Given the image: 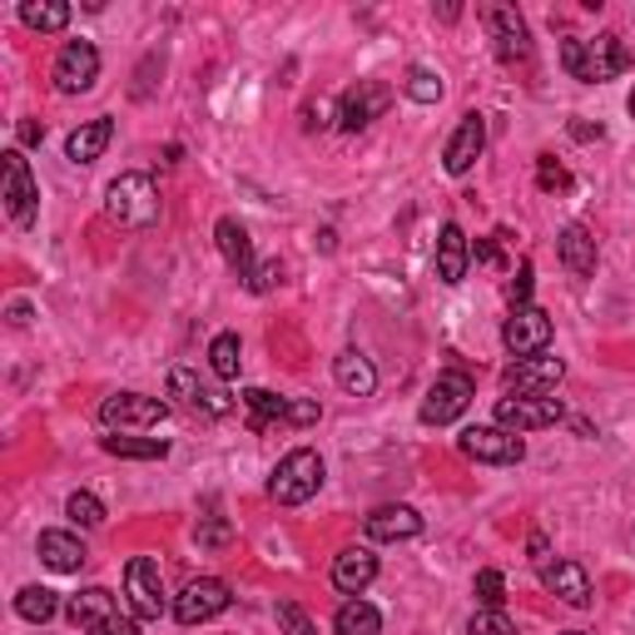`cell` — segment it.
<instances>
[{
	"label": "cell",
	"mask_w": 635,
	"mask_h": 635,
	"mask_svg": "<svg viewBox=\"0 0 635 635\" xmlns=\"http://www.w3.org/2000/svg\"><path fill=\"white\" fill-rule=\"evenodd\" d=\"M303 125H308V130H328V105H324V99L303 109Z\"/></svg>",
	"instance_id": "obj_48"
},
{
	"label": "cell",
	"mask_w": 635,
	"mask_h": 635,
	"mask_svg": "<svg viewBox=\"0 0 635 635\" xmlns=\"http://www.w3.org/2000/svg\"><path fill=\"white\" fill-rule=\"evenodd\" d=\"M477 601L486 605V611H502V601H506V576L502 571H477Z\"/></svg>",
	"instance_id": "obj_37"
},
{
	"label": "cell",
	"mask_w": 635,
	"mask_h": 635,
	"mask_svg": "<svg viewBox=\"0 0 635 635\" xmlns=\"http://www.w3.org/2000/svg\"><path fill=\"white\" fill-rule=\"evenodd\" d=\"M432 263H437V279H442V283H452V289L467 279V263H472V244H467V234H462L457 224H442Z\"/></svg>",
	"instance_id": "obj_22"
},
{
	"label": "cell",
	"mask_w": 635,
	"mask_h": 635,
	"mask_svg": "<svg viewBox=\"0 0 635 635\" xmlns=\"http://www.w3.org/2000/svg\"><path fill=\"white\" fill-rule=\"evenodd\" d=\"M35 551H40V561H45L50 571H60V576H70V571H80V566L90 561L85 541H80L75 531H40Z\"/></svg>",
	"instance_id": "obj_23"
},
{
	"label": "cell",
	"mask_w": 635,
	"mask_h": 635,
	"mask_svg": "<svg viewBox=\"0 0 635 635\" xmlns=\"http://www.w3.org/2000/svg\"><path fill=\"white\" fill-rule=\"evenodd\" d=\"M333 631L338 635H383V615H377V605H367L363 596H353V601L338 605Z\"/></svg>",
	"instance_id": "obj_30"
},
{
	"label": "cell",
	"mask_w": 635,
	"mask_h": 635,
	"mask_svg": "<svg viewBox=\"0 0 635 635\" xmlns=\"http://www.w3.org/2000/svg\"><path fill=\"white\" fill-rule=\"evenodd\" d=\"M363 531H367V541H412V537H422V517H418V506L388 502V506H377V511H367Z\"/></svg>",
	"instance_id": "obj_18"
},
{
	"label": "cell",
	"mask_w": 635,
	"mask_h": 635,
	"mask_svg": "<svg viewBox=\"0 0 635 635\" xmlns=\"http://www.w3.org/2000/svg\"><path fill=\"white\" fill-rule=\"evenodd\" d=\"M531 289H537V269H531V263H521L517 279L506 283V298H511V308H527V303H531Z\"/></svg>",
	"instance_id": "obj_42"
},
{
	"label": "cell",
	"mask_w": 635,
	"mask_h": 635,
	"mask_svg": "<svg viewBox=\"0 0 635 635\" xmlns=\"http://www.w3.org/2000/svg\"><path fill=\"white\" fill-rule=\"evenodd\" d=\"M527 556H531V566H546V556H551L546 531H531V537H527Z\"/></svg>",
	"instance_id": "obj_44"
},
{
	"label": "cell",
	"mask_w": 635,
	"mask_h": 635,
	"mask_svg": "<svg viewBox=\"0 0 635 635\" xmlns=\"http://www.w3.org/2000/svg\"><path fill=\"white\" fill-rule=\"evenodd\" d=\"M273 615H279L283 635H318V625H313V615L303 611L298 601H279V605H273Z\"/></svg>",
	"instance_id": "obj_36"
},
{
	"label": "cell",
	"mask_w": 635,
	"mask_h": 635,
	"mask_svg": "<svg viewBox=\"0 0 635 635\" xmlns=\"http://www.w3.org/2000/svg\"><path fill=\"white\" fill-rule=\"evenodd\" d=\"M625 109H631V119H635V90H631V105H625Z\"/></svg>",
	"instance_id": "obj_50"
},
{
	"label": "cell",
	"mask_w": 635,
	"mask_h": 635,
	"mask_svg": "<svg viewBox=\"0 0 635 635\" xmlns=\"http://www.w3.org/2000/svg\"><path fill=\"white\" fill-rule=\"evenodd\" d=\"M402 95H408L412 105H437V99H442V75H437V70H427V66H412L408 80H402Z\"/></svg>",
	"instance_id": "obj_34"
},
{
	"label": "cell",
	"mask_w": 635,
	"mask_h": 635,
	"mask_svg": "<svg viewBox=\"0 0 635 635\" xmlns=\"http://www.w3.org/2000/svg\"><path fill=\"white\" fill-rule=\"evenodd\" d=\"M631 66V50L621 45V35H596V40H561V70L581 85H605Z\"/></svg>",
	"instance_id": "obj_1"
},
{
	"label": "cell",
	"mask_w": 635,
	"mask_h": 635,
	"mask_svg": "<svg viewBox=\"0 0 635 635\" xmlns=\"http://www.w3.org/2000/svg\"><path fill=\"white\" fill-rule=\"evenodd\" d=\"M541 586H546L551 596H561L566 605H576V611H586L591 605V576H586L581 561H556V566H541Z\"/></svg>",
	"instance_id": "obj_19"
},
{
	"label": "cell",
	"mask_w": 635,
	"mask_h": 635,
	"mask_svg": "<svg viewBox=\"0 0 635 635\" xmlns=\"http://www.w3.org/2000/svg\"><path fill=\"white\" fill-rule=\"evenodd\" d=\"M169 418V402L164 398H144V392H115V398L99 402V422L109 432H150Z\"/></svg>",
	"instance_id": "obj_7"
},
{
	"label": "cell",
	"mask_w": 635,
	"mask_h": 635,
	"mask_svg": "<svg viewBox=\"0 0 635 635\" xmlns=\"http://www.w3.org/2000/svg\"><path fill=\"white\" fill-rule=\"evenodd\" d=\"M537 184H541V195H556V189H566L571 174L556 164V154H541L537 160Z\"/></svg>",
	"instance_id": "obj_40"
},
{
	"label": "cell",
	"mask_w": 635,
	"mask_h": 635,
	"mask_svg": "<svg viewBox=\"0 0 635 635\" xmlns=\"http://www.w3.org/2000/svg\"><path fill=\"white\" fill-rule=\"evenodd\" d=\"M0 199H5V214H11L15 228H31L35 224V209H40V189L31 179V164H25L21 150H5L0 154Z\"/></svg>",
	"instance_id": "obj_6"
},
{
	"label": "cell",
	"mask_w": 635,
	"mask_h": 635,
	"mask_svg": "<svg viewBox=\"0 0 635 635\" xmlns=\"http://www.w3.org/2000/svg\"><path fill=\"white\" fill-rule=\"evenodd\" d=\"M90 635H140V615L134 611H115L99 625H90Z\"/></svg>",
	"instance_id": "obj_41"
},
{
	"label": "cell",
	"mask_w": 635,
	"mask_h": 635,
	"mask_svg": "<svg viewBox=\"0 0 635 635\" xmlns=\"http://www.w3.org/2000/svg\"><path fill=\"white\" fill-rule=\"evenodd\" d=\"M214 244H219V254H224V263L238 273V279H248L254 273V238H248V228L238 224V219H219L214 224Z\"/></svg>",
	"instance_id": "obj_26"
},
{
	"label": "cell",
	"mask_w": 635,
	"mask_h": 635,
	"mask_svg": "<svg viewBox=\"0 0 635 635\" xmlns=\"http://www.w3.org/2000/svg\"><path fill=\"white\" fill-rule=\"evenodd\" d=\"M209 367H214L219 383H234L238 367H244V348H238V333H219L209 343Z\"/></svg>",
	"instance_id": "obj_33"
},
{
	"label": "cell",
	"mask_w": 635,
	"mask_h": 635,
	"mask_svg": "<svg viewBox=\"0 0 635 635\" xmlns=\"http://www.w3.org/2000/svg\"><path fill=\"white\" fill-rule=\"evenodd\" d=\"M482 150H486V119L472 109V115H462L457 134H452V140H447V150H442V169L462 179V174L472 169L477 160H482Z\"/></svg>",
	"instance_id": "obj_17"
},
{
	"label": "cell",
	"mask_w": 635,
	"mask_h": 635,
	"mask_svg": "<svg viewBox=\"0 0 635 635\" xmlns=\"http://www.w3.org/2000/svg\"><path fill=\"white\" fill-rule=\"evenodd\" d=\"M486 31H492V45H496V60L502 66H527L531 60V31L521 21L517 5H486Z\"/></svg>",
	"instance_id": "obj_14"
},
{
	"label": "cell",
	"mask_w": 635,
	"mask_h": 635,
	"mask_svg": "<svg viewBox=\"0 0 635 635\" xmlns=\"http://www.w3.org/2000/svg\"><path fill=\"white\" fill-rule=\"evenodd\" d=\"M109 140H115V119H109V115L85 119L80 130H70V140H66V160H70V164H95L99 154L109 150Z\"/></svg>",
	"instance_id": "obj_24"
},
{
	"label": "cell",
	"mask_w": 635,
	"mask_h": 635,
	"mask_svg": "<svg viewBox=\"0 0 635 635\" xmlns=\"http://www.w3.org/2000/svg\"><path fill=\"white\" fill-rule=\"evenodd\" d=\"M457 447H462V457L486 462V467H517L521 457H527V442L506 427H467L462 437H457Z\"/></svg>",
	"instance_id": "obj_13"
},
{
	"label": "cell",
	"mask_w": 635,
	"mask_h": 635,
	"mask_svg": "<svg viewBox=\"0 0 635 635\" xmlns=\"http://www.w3.org/2000/svg\"><path fill=\"white\" fill-rule=\"evenodd\" d=\"M333 377L348 398H373L377 392V367H373V357H363L357 348H343V353L333 357Z\"/></svg>",
	"instance_id": "obj_25"
},
{
	"label": "cell",
	"mask_w": 635,
	"mask_h": 635,
	"mask_svg": "<svg viewBox=\"0 0 635 635\" xmlns=\"http://www.w3.org/2000/svg\"><path fill=\"white\" fill-rule=\"evenodd\" d=\"M55 611H60V596L50 591V586H25L21 596H15V615L31 625H45L55 621Z\"/></svg>",
	"instance_id": "obj_32"
},
{
	"label": "cell",
	"mask_w": 635,
	"mask_h": 635,
	"mask_svg": "<svg viewBox=\"0 0 635 635\" xmlns=\"http://www.w3.org/2000/svg\"><path fill=\"white\" fill-rule=\"evenodd\" d=\"M15 140H21V144H40L45 140V125H40V119H21V125H15Z\"/></svg>",
	"instance_id": "obj_45"
},
{
	"label": "cell",
	"mask_w": 635,
	"mask_h": 635,
	"mask_svg": "<svg viewBox=\"0 0 635 635\" xmlns=\"http://www.w3.org/2000/svg\"><path fill=\"white\" fill-rule=\"evenodd\" d=\"M373 581H377V556L367 546H348L343 556L333 561V591L348 596V601H353V596H363Z\"/></svg>",
	"instance_id": "obj_21"
},
{
	"label": "cell",
	"mask_w": 635,
	"mask_h": 635,
	"mask_svg": "<svg viewBox=\"0 0 635 635\" xmlns=\"http://www.w3.org/2000/svg\"><path fill=\"white\" fill-rule=\"evenodd\" d=\"M125 596H130V611L140 615V621H160L164 605H169L160 561H154V556H134L130 566H125Z\"/></svg>",
	"instance_id": "obj_11"
},
{
	"label": "cell",
	"mask_w": 635,
	"mask_h": 635,
	"mask_svg": "<svg viewBox=\"0 0 635 635\" xmlns=\"http://www.w3.org/2000/svg\"><path fill=\"white\" fill-rule=\"evenodd\" d=\"M324 477H328L324 457L313 452V447H293V452L283 457L279 467H273V477H269V496H273L279 506H303V502H313V496H318Z\"/></svg>",
	"instance_id": "obj_3"
},
{
	"label": "cell",
	"mask_w": 635,
	"mask_h": 635,
	"mask_svg": "<svg viewBox=\"0 0 635 635\" xmlns=\"http://www.w3.org/2000/svg\"><path fill=\"white\" fill-rule=\"evenodd\" d=\"M244 412H248V427L254 432H269L273 422H289V427H313V422L324 418V408L308 398H283V392H269V388H248L244 398Z\"/></svg>",
	"instance_id": "obj_4"
},
{
	"label": "cell",
	"mask_w": 635,
	"mask_h": 635,
	"mask_svg": "<svg viewBox=\"0 0 635 635\" xmlns=\"http://www.w3.org/2000/svg\"><path fill=\"white\" fill-rule=\"evenodd\" d=\"M11 324H15V328L31 324V308H25V303H15V308H11Z\"/></svg>",
	"instance_id": "obj_49"
},
{
	"label": "cell",
	"mask_w": 635,
	"mask_h": 635,
	"mask_svg": "<svg viewBox=\"0 0 635 635\" xmlns=\"http://www.w3.org/2000/svg\"><path fill=\"white\" fill-rule=\"evenodd\" d=\"M50 75H55V90H60V95H85L99 80V50L90 40H70L66 50L55 55Z\"/></svg>",
	"instance_id": "obj_15"
},
{
	"label": "cell",
	"mask_w": 635,
	"mask_h": 635,
	"mask_svg": "<svg viewBox=\"0 0 635 635\" xmlns=\"http://www.w3.org/2000/svg\"><path fill=\"white\" fill-rule=\"evenodd\" d=\"M472 259L486 263V269H496V263H502V254H496V238H482V244L472 248Z\"/></svg>",
	"instance_id": "obj_46"
},
{
	"label": "cell",
	"mask_w": 635,
	"mask_h": 635,
	"mask_svg": "<svg viewBox=\"0 0 635 635\" xmlns=\"http://www.w3.org/2000/svg\"><path fill=\"white\" fill-rule=\"evenodd\" d=\"M556 259H561V269L571 273V279H591L596 273V238H591V228L586 224H566L556 234Z\"/></svg>",
	"instance_id": "obj_20"
},
{
	"label": "cell",
	"mask_w": 635,
	"mask_h": 635,
	"mask_svg": "<svg viewBox=\"0 0 635 635\" xmlns=\"http://www.w3.org/2000/svg\"><path fill=\"white\" fill-rule=\"evenodd\" d=\"M66 517L75 527H105V502L95 492H70L66 496Z\"/></svg>",
	"instance_id": "obj_35"
},
{
	"label": "cell",
	"mask_w": 635,
	"mask_h": 635,
	"mask_svg": "<svg viewBox=\"0 0 635 635\" xmlns=\"http://www.w3.org/2000/svg\"><path fill=\"white\" fill-rule=\"evenodd\" d=\"M392 105V85H383V80H357V85L343 90V99H338V125H343L348 134L367 130L373 119H383Z\"/></svg>",
	"instance_id": "obj_12"
},
{
	"label": "cell",
	"mask_w": 635,
	"mask_h": 635,
	"mask_svg": "<svg viewBox=\"0 0 635 635\" xmlns=\"http://www.w3.org/2000/svg\"><path fill=\"white\" fill-rule=\"evenodd\" d=\"M169 398L189 402V408H204L209 418H224V412H234V402H228L224 392H209L204 383L189 373V367H169Z\"/></svg>",
	"instance_id": "obj_27"
},
{
	"label": "cell",
	"mask_w": 635,
	"mask_h": 635,
	"mask_svg": "<svg viewBox=\"0 0 635 635\" xmlns=\"http://www.w3.org/2000/svg\"><path fill=\"white\" fill-rule=\"evenodd\" d=\"M105 214L115 219L119 228H150L160 219V189L144 169L119 174L115 184L105 189Z\"/></svg>",
	"instance_id": "obj_2"
},
{
	"label": "cell",
	"mask_w": 635,
	"mask_h": 635,
	"mask_svg": "<svg viewBox=\"0 0 635 635\" xmlns=\"http://www.w3.org/2000/svg\"><path fill=\"white\" fill-rule=\"evenodd\" d=\"M561 635H581V631H561Z\"/></svg>",
	"instance_id": "obj_51"
},
{
	"label": "cell",
	"mask_w": 635,
	"mask_h": 635,
	"mask_svg": "<svg viewBox=\"0 0 635 635\" xmlns=\"http://www.w3.org/2000/svg\"><path fill=\"white\" fill-rule=\"evenodd\" d=\"M472 398H477V383L462 373V367L437 373V383L427 388V398H422V408H418L422 427H447V422H457L467 408H472Z\"/></svg>",
	"instance_id": "obj_5"
},
{
	"label": "cell",
	"mask_w": 635,
	"mask_h": 635,
	"mask_svg": "<svg viewBox=\"0 0 635 635\" xmlns=\"http://www.w3.org/2000/svg\"><path fill=\"white\" fill-rule=\"evenodd\" d=\"M228 601H234L228 581H219V576H195V581H184V591L174 596V621L204 625V621H214V615H224Z\"/></svg>",
	"instance_id": "obj_9"
},
{
	"label": "cell",
	"mask_w": 635,
	"mask_h": 635,
	"mask_svg": "<svg viewBox=\"0 0 635 635\" xmlns=\"http://www.w3.org/2000/svg\"><path fill=\"white\" fill-rule=\"evenodd\" d=\"M601 125H586V119H571V140H581V144H591V140H601Z\"/></svg>",
	"instance_id": "obj_47"
},
{
	"label": "cell",
	"mask_w": 635,
	"mask_h": 635,
	"mask_svg": "<svg viewBox=\"0 0 635 635\" xmlns=\"http://www.w3.org/2000/svg\"><path fill=\"white\" fill-rule=\"evenodd\" d=\"M70 5L66 0H25L21 5V21L31 25V31H40V35H60L70 25Z\"/></svg>",
	"instance_id": "obj_31"
},
{
	"label": "cell",
	"mask_w": 635,
	"mask_h": 635,
	"mask_svg": "<svg viewBox=\"0 0 635 635\" xmlns=\"http://www.w3.org/2000/svg\"><path fill=\"white\" fill-rule=\"evenodd\" d=\"M119 605H115V596L105 591V586H85V591H75L66 601V615H70V625H80V631H90V625H99L105 615H115Z\"/></svg>",
	"instance_id": "obj_29"
},
{
	"label": "cell",
	"mask_w": 635,
	"mask_h": 635,
	"mask_svg": "<svg viewBox=\"0 0 635 635\" xmlns=\"http://www.w3.org/2000/svg\"><path fill=\"white\" fill-rule=\"evenodd\" d=\"M496 427L506 432H541V427H556L561 418H566V408H561V398H521V392H506V398H496Z\"/></svg>",
	"instance_id": "obj_10"
},
{
	"label": "cell",
	"mask_w": 635,
	"mask_h": 635,
	"mask_svg": "<svg viewBox=\"0 0 635 635\" xmlns=\"http://www.w3.org/2000/svg\"><path fill=\"white\" fill-rule=\"evenodd\" d=\"M566 363L561 357H521V363L506 367V392H521V398H556Z\"/></svg>",
	"instance_id": "obj_16"
},
{
	"label": "cell",
	"mask_w": 635,
	"mask_h": 635,
	"mask_svg": "<svg viewBox=\"0 0 635 635\" xmlns=\"http://www.w3.org/2000/svg\"><path fill=\"white\" fill-rule=\"evenodd\" d=\"M467 635H517V625H511V615L506 611H477L472 621H467Z\"/></svg>",
	"instance_id": "obj_38"
},
{
	"label": "cell",
	"mask_w": 635,
	"mask_h": 635,
	"mask_svg": "<svg viewBox=\"0 0 635 635\" xmlns=\"http://www.w3.org/2000/svg\"><path fill=\"white\" fill-rule=\"evenodd\" d=\"M248 293H273L283 283V263L279 259H263V263H254V273H248Z\"/></svg>",
	"instance_id": "obj_39"
},
{
	"label": "cell",
	"mask_w": 635,
	"mask_h": 635,
	"mask_svg": "<svg viewBox=\"0 0 635 635\" xmlns=\"http://www.w3.org/2000/svg\"><path fill=\"white\" fill-rule=\"evenodd\" d=\"M195 537H199V546H224V541H228V521L219 517V511H209V517H199Z\"/></svg>",
	"instance_id": "obj_43"
},
{
	"label": "cell",
	"mask_w": 635,
	"mask_h": 635,
	"mask_svg": "<svg viewBox=\"0 0 635 635\" xmlns=\"http://www.w3.org/2000/svg\"><path fill=\"white\" fill-rule=\"evenodd\" d=\"M99 447L109 457H125V462H164L169 457V442L164 437H134V432H109Z\"/></svg>",
	"instance_id": "obj_28"
},
{
	"label": "cell",
	"mask_w": 635,
	"mask_h": 635,
	"mask_svg": "<svg viewBox=\"0 0 635 635\" xmlns=\"http://www.w3.org/2000/svg\"><path fill=\"white\" fill-rule=\"evenodd\" d=\"M551 313L546 308H537V303H527V308H511V318L502 324V343H506V353L517 357H541L551 348Z\"/></svg>",
	"instance_id": "obj_8"
}]
</instances>
